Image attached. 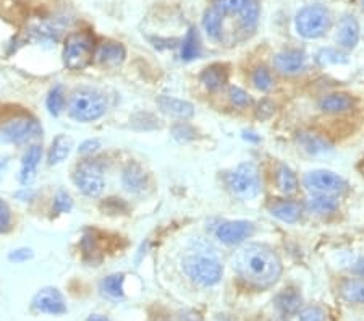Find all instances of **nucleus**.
<instances>
[{
	"mask_svg": "<svg viewBox=\"0 0 364 321\" xmlns=\"http://www.w3.org/2000/svg\"><path fill=\"white\" fill-rule=\"evenodd\" d=\"M251 81H252V85H255L256 90L264 91V93L271 91L274 88L272 72L267 67H257L252 70Z\"/></svg>",
	"mask_w": 364,
	"mask_h": 321,
	"instance_id": "7c9ffc66",
	"label": "nucleus"
},
{
	"mask_svg": "<svg viewBox=\"0 0 364 321\" xmlns=\"http://www.w3.org/2000/svg\"><path fill=\"white\" fill-rule=\"evenodd\" d=\"M228 186L235 196L251 200L261 194V175L252 162H242L227 177Z\"/></svg>",
	"mask_w": 364,
	"mask_h": 321,
	"instance_id": "423d86ee",
	"label": "nucleus"
},
{
	"mask_svg": "<svg viewBox=\"0 0 364 321\" xmlns=\"http://www.w3.org/2000/svg\"><path fill=\"white\" fill-rule=\"evenodd\" d=\"M29 258H33V250L31 248H18V250H14V252L9 255V260L15 261V263L28 261Z\"/></svg>",
	"mask_w": 364,
	"mask_h": 321,
	"instance_id": "4c0bfd02",
	"label": "nucleus"
},
{
	"mask_svg": "<svg viewBox=\"0 0 364 321\" xmlns=\"http://www.w3.org/2000/svg\"><path fill=\"white\" fill-rule=\"evenodd\" d=\"M361 2H363V7H364V0H361Z\"/></svg>",
	"mask_w": 364,
	"mask_h": 321,
	"instance_id": "c03bdc74",
	"label": "nucleus"
},
{
	"mask_svg": "<svg viewBox=\"0 0 364 321\" xmlns=\"http://www.w3.org/2000/svg\"><path fill=\"white\" fill-rule=\"evenodd\" d=\"M123 283L125 276L123 274H110L101 283V290L110 299H122L123 297Z\"/></svg>",
	"mask_w": 364,
	"mask_h": 321,
	"instance_id": "c85d7f7f",
	"label": "nucleus"
},
{
	"mask_svg": "<svg viewBox=\"0 0 364 321\" xmlns=\"http://www.w3.org/2000/svg\"><path fill=\"white\" fill-rule=\"evenodd\" d=\"M275 185H277V189L282 194L291 196L295 195L299 189V180L296 177V174L293 172L289 166L280 164L277 167V171H275Z\"/></svg>",
	"mask_w": 364,
	"mask_h": 321,
	"instance_id": "b1692460",
	"label": "nucleus"
},
{
	"mask_svg": "<svg viewBox=\"0 0 364 321\" xmlns=\"http://www.w3.org/2000/svg\"><path fill=\"white\" fill-rule=\"evenodd\" d=\"M275 307H277V310L284 315H295L301 312V307H303V297L299 294L298 289H284L280 290L277 295H275L274 299Z\"/></svg>",
	"mask_w": 364,
	"mask_h": 321,
	"instance_id": "5701e85b",
	"label": "nucleus"
},
{
	"mask_svg": "<svg viewBox=\"0 0 364 321\" xmlns=\"http://www.w3.org/2000/svg\"><path fill=\"white\" fill-rule=\"evenodd\" d=\"M73 182L83 195L90 198L101 196L105 186L102 167L96 161L81 162L73 174Z\"/></svg>",
	"mask_w": 364,
	"mask_h": 321,
	"instance_id": "9d476101",
	"label": "nucleus"
},
{
	"mask_svg": "<svg viewBox=\"0 0 364 321\" xmlns=\"http://www.w3.org/2000/svg\"><path fill=\"white\" fill-rule=\"evenodd\" d=\"M181 321H201L198 318V315L195 313H185L183 317H181Z\"/></svg>",
	"mask_w": 364,
	"mask_h": 321,
	"instance_id": "79ce46f5",
	"label": "nucleus"
},
{
	"mask_svg": "<svg viewBox=\"0 0 364 321\" xmlns=\"http://www.w3.org/2000/svg\"><path fill=\"white\" fill-rule=\"evenodd\" d=\"M353 271L358 274V276L360 278H364V258H361V260H358L356 263H355V266H353Z\"/></svg>",
	"mask_w": 364,
	"mask_h": 321,
	"instance_id": "a19ab883",
	"label": "nucleus"
},
{
	"mask_svg": "<svg viewBox=\"0 0 364 321\" xmlns=\"http://www.w3.org/2000/svg\"><path fill=\"white\" fill-rule=\"evenodd\" d=\"M358 104V99L355 96L348 95V93H331L319 99V109L324 114H345L353 110Z\"/></svg>",
	"mask_w": 364,
	"mask_h": 321,
	"instance_id": "2eb2a0df",
	"label": "nucleus"
},
{
	"mask_svg": "<svg viewBox=\"0 0 364 321\" xmlns=\"http://www.w3.org/2000/svg\"><path fill=\"white\" fill-rule=\"evenodd\" d=\"M332 14L326 5H306L296 14L295 28L304 39H319L331 29Z\"/></svg>",
	"mask_w": 364,
	"mask_h": 321,
	"instance_id": "20e7f679",
	"label": "nucleus"
},
{
	"mask_svg": "<svg viewBox=\"0 0 364 321\" xmlns=\"http://www.w3.org/2000/svg\"><path fill=\"white\" fill-rule=\"evenodd\" d=\"M340 295L350 303L364 305V278H348L340 284Z\"/></svg>",
	"mask_w": 364,
	"mask_h": 321,
	"instance_id": "a878e982",
	"label": "nucleus"
},
{
	"mask_svg": "<svg viewBox=\"0 0 364 321\" xmlns=\"http://www.w3.org/2000/svg\"><path fill=\"white\" fill-rule=\"evenodd\" d=\"M99 148H101V142H99V140H96V138H94V140H86V142H83V143L80 144L78 153L87 156V154L96 153Z\"/></svg>",
	"mask_w": 364,
	"mask_h": 321,
	"instance_id": "e433bc0d",
	"label": "nucleus"
},
{
	"mask_svg": "<svg viewBox=\"0 0 364 321\" xmlns=\"http://www.w3.org/2000/svg\"><path fill=\"white\" fill-rule=\"evenodd\" d=\"M157 104L164 114H168L177 119H191L195 115V106L191 102L183 101V99L170 98V96H161L157 99Z\"/></svg>",
	"mask_w": 364,
	"mask_h": 321,
	"instance_id": "412c9836",
	"label": "nucleus"
},
{
	"mask_svg": "<svg viewBox=\"0 0 364 321\" xmlns=\"http://www.w3.org/2000/svg\"><path fill=\"white\" fill-rule=\"evenodd\" d=\"M127 49L120 43H102L94 51V60L105 67H115L125 60Z\"/></svg>",
	"mask_w": 364,
	"mask_h": 321,
	"instance_id": "f3484780",
	"label": "nucleus"
},
{
	"mask_svg": "<svg viewBox=\"0 0 364 321\" xmlns=\"http://www.w3.org/2000/svg\"><path fill=\"white\" fill-rule=\"evenodd\" d=\"M338 196L331 195H311L304 203V209L314 216H331L338 211Z\"/></svg>",
	"mask_w": 364,
	"mask_h": 321,
	"instance_id": "4be33fe9",
	"label": "nucleus"
},
{
	"mask_svg": "<svg viewBox=\"0 0 364 321\" xmlns=\"http://www.w3.org/2000/svg\"><path fill=\"white\" fill-rule=\"evenodd\" d=\"M215 237L225 245H240L255 233V224L251 221H219L214 229Z\"/></svg>",
	"mask_w": 364,
	"mask_h": 321,
	"instance_id": "9b49d317",
	"label": "nucleus"
},
{
	"mask_svg": "<svg viewBox=\"0 0 364 321\" xmlns=\"http://www.w3.org/2000/svg\"><path fill=\"white\" fill-rule=\"evenodd\" d=\"M228 99H230V102L233 104L235 107H242L243 109V107H248L252 104L251 96L238 86H230V90H228Z\"/></svg>",
	"mask_w": 364,
	"mask_h": 321,
	"instance_id": "2f4dec72",
	"label": "nucleus"
},
{
	"mask_svg": "<svg viewBox=\"0 0 364 321\" xmlns=\"http://www.w3.org/2000/svg\"><path fill=\"white\" fill-rule=\"evenodd\" d=\"M72 149H73V138L72 137H68V135L55 137V140L50 144L49 156H47V159H49V164L50 166L60 164L62 161H65L67 157L70 156Z\"/></svg>",
	"mask_w": 364,
	"mask_h": 321,
	"instance_id": "bb28decb",
	"label": "nucleus"
},
{
	"mask_svg": "<svg viewBox=\"0 0 364 321\" xmlns=\"http://www.w3.org/2000/svg\"><path fill=\"white\" fill-rule=\"evenodd\" d=\"M43 133L39 122L31 115H16L0 125V143L21 144Z\"/></svg>",
	"mask_w": 364,
	"mask_h": 321,
	"instance_id": "6e6552de",
	"label": "nucleus"
},
{
	"mask_svg": "<svg viewBox=\"0 0 364 321\" xmlns=\"http://www.w3.org/2000/svg\"><path fill=\"white\" fill-rule=\"evenodd\" d=\"M94 39L87 33H75L68 36L63 48V63L70 70H83L92 62Z\"/></svg>",
	"mask_w": 364,
	"mask_h": 321,
	"instance_id": "0eeeda50",
	"label": "nucleus"
},
{
	"mask_svg": "<svg viewBox=\"0 0 364 321\" xmlns=\"http://www.w3.org/2000/svg\"><path fill=\"white\" fill-rule=\"evenodd\" d=\"M31 307L34 312L46 313V315H63L67 313V302L62 292L55 288H44L41 289L36 295L33 297Z\"/></svg>",
	"mask_w": 364,
	"mask_h": 321,
	"instance_id": "f8f14e48",
	"label": "nucleus"
},
{
	"mask_svg": "<svg viewBox=\"0 0 364 321\" xmlns=\"http://www.w3.org/2000/svg\"><path fill=\"white\" fill-rule=\"evenodd\" d=\"M47 110H49L50 115H60L63 107H65V91H63L62 85H55L49 91V96H47L46 101Z\"/></svg>",
	"mask_w": 364,
	"mask_h": 321,
	"instance_id": "c756f323",
	"label": "nucleus"
},
{
	"mask_svg": "<svg viewBox=\"0 0 364 321\" xmlns=\"http://www.w3.org/2000/svg\"><path fill=\"white\" fill-rule=\"evenodd\" d=\"M232 268L242 281L257 290L274 288L280 281L284 265L279 253L266 243H246L235 252Z\"/></svg>",
	"mask_w": 364,
	"mask_h": 321,
	"instance_id": "f03ea898",
	"label": "nucleus"
},
{
	"mask_svg": "<svg viewBox=\"0 0 364 321\" xmlns=\"http://www.w3.org/2000/svg\"><path fill=\"white\" fill-rule=\"evenodd\" d=\"M201 56V41H199V34L195 28H191L186 33V36L181 43V58L186 62L195 60Z\"/></svg>",
	"mask_w": 364,
	"mask_h": 321,
	"instance_id": "cd10ccee",
	"label": "nucleus"
},
{
	"mask_svg": "<svg viewBox=\"0 0 364 321\" xmlns=\"http://www.w3.org/2000/svg\"><path fill=\"white\" fill-rule=\"evenodd\" d=\"M361 29L355 15H343L336 31V43L342 51H353L360 43Z\"/></svg>",
	"mask_w": 364,
	"mask_h": 321,
	"instance_id": "4468645a",
	"label": "nucleus"
},
{
	"mask_svg": "<svg viewBox=\"0 0 364 321\" xmlns=\"http://www.w3.org/2000/svg\"><path fill=\"white\" fill-rule=\"evenodd\" d=\"M41 159H43V148H41L39 144L29 146L21 161V171H20L21 184L28 185L33 182L34 177H36V171H38V166L41 164Z\"/></svg>",
	"mask_w": 364,
	"mask_h": 321,
	"instance_id": "aec40b11",
	"label": "nucleus"
},
{
	"mask_svg": "<svg viewBox=\"0 0 364 321\" xmlns=\"http://www.w3.org/2000/svg\"><path fill=\"white\" fill-rule=\"evenodd\" d=\"M73 208V200L65 190H60L54 198V213L55 214H63L70 213Z\"/></svg>",
	"mask_w": 364,
	"mask_h": 321,
	"instance_id": "473e14b6",
	"label": "nucleus"
},
{
	"mask_svg": "<svg viewBox=\"0 0 364 321\" xmlns=\"http://www.w3.org/2000/svg\"><path fill=\"white\" fill-rule=\"evenodd\" d=\"M107 102L101 93L81 88L73 91L68 102V114L72 119L78 122H94L105 114Z\"/></svg>",
	"mask_w": 364,
	"mask_h": 321,
	"instance_id": "39448f33",
	"label": "nucleus"
},
{
	"mask_svg": "<svg viewBox=\"0 0 364 321\" xmlns=\"http://www.w3.org/2000/svg\"><path fill=\"white\" fill-rule=\"evenodd\" d=\"M318 62L321 65H327V63H338V62H346L345 54L338 51H333V49H326L319 52L318 56Z\"/></svg>",
	"mask_w": 364,
	"mask_h": 321,
	"instance_id": "c9c22d12",
	"label": "nucleus"
},
{
	"mask_svg": "<svg viewBox=\"0 0 364 321\" xmlns=\"http://www.w3.org/2000/svg\"><path fill=\"white\" fill-rule=\"evenodd\" d=\"M11 231V209L7 201L0 198V233Z\"/></svg>",
	"mask_w": 364,
	"mask_h": 321,
	"instance_id": "f704fd0d",
	"label": "nucleus"
},
{
	"mask_svg": "<svg viewBox=\"0 0 364 321\" xmlns=\"http://www.w3.org/2000/svg\"><path fill=\"white\" fill-rule=\"evenodd\" d=\"M269 211H271L274 218L280 219L282 223L295 224L301 219L304 206L293 200H275L269 204Z\"/></svg>",
	"mask_w": 364,
	"mask_h": 321,
	"instance_id": "dca6fc26",
	"label": "nucleus"
},
{
	"mask_svg": "<svg viewBox=\"0 0 364 321\" xmlns=\"http://www.w3.org/2000/svg\"><path fill=\"white\" fill-rule=\"evenodd\" d=\"M181 268L193 283L203 288H213L219 284L224 276V265L215 253L214 247L208 242L198 241L191 242L186 253L181 258Z\"/></svg>",
	"mask_w": 364,
	"mask_h": 321,
	"instance_id": "7ed1b4c3",
	"label": "nucleus"
},
{
	"mask_svg": "<svg viewBox=\"0 0 364 321\" xmlns=\"http://www.w3.org/2000/svg\"><path fill=\"white\" fill-rule=\"evenodd\" d=\"M299 321H327V315L318 305H311L299 312Z\"/></svg>",
	"mask_w": 364,
	"mask_h": 321,
	"instance_id": "72a5a7b5",
	"label": "nucleus"
},
{
	"mask_svg": "<svg viewBox=\"0 0 364 321\" xmlns=\"http://www.w3.org/2000/svg\"><path fill=\"white\" fill-rule=\"evenodd\" d=\"M257 0H215L204 11L203 28L208 36L222 44H237L259 25Z\"/></svg>",
	"mask_w": 364,
	"mask_h": 321,
	"instance_id": "f257e3e1",
	"label": "nucleus"
},
{
	"mask_svg": "<svg viewBox=\"0 0 364 321\" xmlns=\"http://www.w3.org/2000/svg\"><path fill=\"white\" fill-rule=\"evenodd\" d=\"M303 185L311 195L340 196L348 189V184L342 175L332 171H324V169L308 172L303 179Z\"/></svg>",
	"mask_w": 364,
	"mask_h": 321,
	"instance_id": "1a4fd4ad",
	"label": "nucleus"
},
{
	"mask_svg": "<svg viewBox=\"0 0 364 321\" xmlns=\"http://www.w3.org/2000/svg\"><path fill=\"white\" fill-rule=\"evenodd\" d=\"M296 142L299 144V148L311 156L324 154L332 148V144L328 143V140L324 135H321V133H316V132L298 133Z\"/></svg>",
	"mask_w": 364,
	"mask_h": 321,
	"instance_id": "6ab92c4d",
	"label": "nucleus"
},
{
	"mask_svg": "<svg viewBox=\"0 0 364 321\" xmlns=\"http://www.w3.org/2000/svg\"><path fill=\"white\" fill-rule=\"evenodd\" d=\"M122 182L130 194H141L148 186V174L136 162H130L122 174Z\"/></svg>",
	"mask_w": 364,
	"mask_h": 321,
	"instance_id": "a211bd4d",
	"label": "nucleus"
},
{
	"mask_svg": "<svg viewBox=\"0 0 364 321\" xmlns=\"http://www.w3.org/2000/svg\"><path fill=\"white\" fill-rule=\"evenodd\" d=\"M272 65L275 72L285 77L301 73L306 68V54L299 49H285L274 56Z\"/></svg>",
	"mask_w": 364,
	"mask_h": 321,
	"instance_id": "ddd939ff",
	"label": "nucleus"
},
{
	"mask_svg": "<svg viewBox=\"0 0 364 321\" xmlns=\"http://www.w3.org/2000/svg\"><path fill=\"white\" fill-rule=\"evenodd\" d=\"M34 195H36V191L31 190V189H23L20 190L18 194H16V198H20V200H31V198H34Z\"/></svg>",
	"mask_w": 364,
	"mask_h": 321,
	"instance_id": "ea45409f",
	"label": "nucleus"
},
{
	"mask_svg": "<svg viewBox=\"0 0 364 321\" xmlns=\"http://www.w3.org/2000/svg\"><path fill=\"white\" fill-rule=\"evenodd\" d=\"M172 132H173V137L177 138V140H180V142H186V140H190V137H188L186 133L188 132H193V128L190 125H186L185 122H181V124L173 127Z\"/></svg>",
	"mask_w": 364,
	"mask_h": 321,
	"instance_id": "58836bf2",
	"label": "nucleus"
},
{
	"mask_svg": "<svg viewBox=\"0 0 364 321\" xmlns=\"http://www.w3.org/2000/svg\"><path fill=\"white\" fill-rule=\"evenodd\" d=\"M86 321H110V320L102 317V315H91V317H87Z\"/></svg>",
	"mask_w": 364,
	"mask_h": 321,
	"instance_id": "37998d69",
	"label": "nucleus"
},
{
	"mask_svg": "<svg viewBox=\"0 0 364 321\" xmlns=\"http://www.w3.org/2000/svg\"><path fill=\"white\" fill-rule=\"evenodd\" d=\"M199 80H201V83L208 88L209 91H217L220 90L222 86H225L228 80V73L224 65H220V63H214V65L203 70Z\"/></svg>",
	"mask_w": 364,
	"mask_h": 321,
	"instance_id": "393cba45",
	"label": "nucleus"
}]
</instances>
